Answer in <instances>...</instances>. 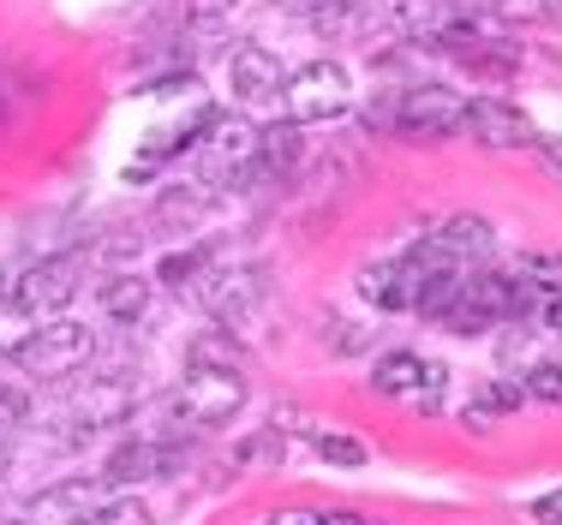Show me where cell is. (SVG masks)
Here are the masks:
<instances>
[{"instance_id": "1", "label": "cell", "mask_w": 562, "mask_h": 525, "mask_svg": "<svg viewBox=\"0 0 562 525\" xmlns=\"http://www.w3.org/2000/svg\"><path fill=\"white\" fill-rule=\"evenodd\" d=\"M532 299H539V287H532L527 275H491V269H479V275H467L461 287H454V299L443 305L437 322L454 334H485V329H497V322H527Z\"/></svg>"}, {"instance_id": "2", "label": "cell", "mask_w": 562, "mask_h": 525, "mask_svg": "<svg viewBox=\"0 0 562 525\" xmlns=\"http://www.w3.org/2000/svg\"><path fill=\"white\" fill-rule=\"evenodd\" d=\"M371 126H390L401 138H454V132L467 126V96L449 84H413V90H395L390 102H371Z\"/></svg>"}, {"instance_id": "3", "label": "cell", "mask_w": 562, "mask_h": 525, "mask_svg": "<svg viewBox=\"0 0 562 525\" xmlns=\"http://www.w3.org/2000/svg\"><path fill=\"white\" fill-rule=\"evenodd\" d=\"M258 144H263V126H251L246 114H210L204 132H198V144H192L198 180H204L210 192L239 185L251 168H258Z\"/></svg>"}, {"instance_id": "4", "label": "cell", "mask_w": 562, "mask_h": 525, "mask_svg": "<svg viewBox=\"0 0 562 525\" xmlns=\"http://www.w3.org/2000/svg\"><path fill=\"white\" fill-rule=\"evenodd\" d=\"M239 407H246V376L234 365H192L168 400V419L186 430H222Z\"/></svg>"}, {"instance_id": "5", "label": "cell", "mask_w": 562, "mask_h": 525, "mask_svg": "<svg viewBox=\"0 0 562 525\" xmlns=\"http://www.w3.org/2000/svg\"><path fill=\"white\" fill-rule=\"evenodd\" d=\"M347 107H353V72L341 60H312L300 72H288V84H281V114L293 126H329Z\"/></svg>"}, {"instance_id": "6", "label": "cell", "mask_w": 562, "mask_h": 525, "mask_svg": "<svg viewBox=\"0 0 562 525\" xmlns=\"http://www.w3.org/2000/svg\"><path fill=\"white\" fill-rule=\"evenodd\" d=\"M97 358V334H90V322L78 317H48L36 322V334L24 341L19 365L36 376V383H66V376H78Z\"/></svg>"}, {"instance_id": "7", "label": "cell", "mask_w": 562, "mask_h": 525, "mask_svg": "<svg viewBox=\"0 0 562 525\" xmlns=\"http://www.w3.org/2000/svg\"><path fill=\"white\" fill-rule=\"evenodd\" d=\"M198 287V305L222 322V329H246L263 305V269L258 263H216L192 281Z\"/></svg>"}, {"instance_id": "8", "label": "cell", "mask_w": 562, "mask_h": 525, "mask_svg": "<svg viewBox=\"0 0 562 525\" xmlns=\"http://www.w3.org/2000/svg\"><path fill=\"white\" fill-rule=\"evenodd\" d=\"M78 287H85V258L66 251V258H43V263L24 269L12 299H19L36 322H48V317H66V305L78 299Z\"/></svg>"}, {"instance_id": "9", "label": "cell", "mask_w": 562, "mask_h": 525, "mask_svg": "<svg viewBox=\"0 0 562 525\" xmlns=\"http://www.w3.org/2000/svg\"><path fill=\"white\" fill-rule=\"evenodd\" d=\"M132 407H138V383H132L126 370H109V376L78 383L60 419L72 424V430H114V424L132 419Z\"/></svg>"}, {"instance_id": "10", "label": "cell", "mask_w": 562, "mask_h": 525, "mask_svg": "<svg viewBox=\"0 0 562 525\" xmlns=\"http://www.w3.org/2000/svg\"><path fill=\"white\" fill-rule=\"evenodd\" d=\"M461 132L479 144V150H527V144H539V126L527 119V107H515L503 96L467 102V126Z\"/></svg>"}, {"instance_id": "11", "label": "cell", "mask_w": 562, "mask_h": 525, "mask_svg": "<svg viewBox=\"0 0 562 525\" xmlns=\"http://www.w3.org/2000/svg\"><path fill=\"white\" fill-rule=\"evenodd\" d=\"M102 483L90 478H66V483H48L31 507H24V525H97L102 514Z\"/></svg>"}, {"instance_id": "12", "label": "cell", "mask_w": 562, "mask_h": 525, "mask_svg": "<svg viewBox=\"0 0 562 525\" xmlns=\"http://www.w3.org/2000/svg\"><path fill=\"white\" fill-rule=\"evenodd\" d=\"M227 84H234L239 102H281V84H288V72H281V60H276L270 48L239 43L234 60H227Z\"/></svg>"}, {"instance_id": "13", "label": "cell", "mask_w": 562, "mask_h": 525, "mask_svg": "<svg viewBox=\"0 0 562 525\" xmlns=\"http://www.w3.org/2000/svg\"><path fill=\"white\" fill-rule=\"evenodd\" d=\"M395 24L413 43H449L467 24V12H461V0H395Z\"/></svg>"}, {"instance_id": "14", "label": "cell", "mask_w": 562, "mask_h": 525, "mask_svg": "<svg viewBox=\"0 0 562 525\" xmlns=\"http://www.w3.org/2000/svg\"><path fill=\"white\" fill-rule=\"evenodd\" d=\"M173 466H180V448H162V442H126V448H114V460H109V483H144V478H168Z\"/></svg>"}, {"instance_id": "15", "label": "cell", "mask_w": 562, "mask_h": 525, "mask_svg": "<svg viewBox=\"0 0 562 525\" xmlns=\"http://www.w3.org/2000/svg\"><path fill=\"white\" fill-rule=\"evenodd\" d=\"M359 293H366L378 311H413V263L390 258V263H371L359 275Z\"/></svg>"}, {"instance_id": "16", "label": "cell", "mask_w": 562, "mask_h": 525, "mask_svg": "<svg viewBox=\"0 0 562 525\" xmlns=\"http://www.w3.org/2000/svg\"><path fill=\"white\" fill-rule=\"evenodd\" d=\"M431 239L449 251L454 263H467V269H473V263H485V258H491V246H497V233H491V221H485V215H449V221L437 227Z\"/></svg>"}, {"instance_id": "17", "label": "cell", "mask_w": 562, "mask_h": 525, "mask_svg": "<svg viewBox=\"0 0 562 525\" xmlns=\"http://www.w3.org/2000/svg\"><path fill=\"white\" fill-rule=\"evenodd\" d=\"M97 305L114 322H144V311H150V281L144 275H109L97 287Z\"/></svg>"}, {"instance_id": "18", "label": "cell", "mask_w": 562, "mask_h": 525, "mask_svg": "<svg viewBox=\"0 0 562 525\" xmlns=\"http://www.w3.org/2000/svg\"><path fill=\"white\" fill-rule=\"evenodd\" d=\"M425 365H431V358H419V353H383L378 370H371V388L390 395V400H413L425 383Z\"/></svg>"}, {"instance_id": "19", "label": "cell", "mask_w": 562, "mask_h": 525, "mask_svg": "<svg viewBox=\"0 0 562 525\" xmlns=\"http://www.w3.org/2000/svg\"><path fill=\"white\" fill-rule=\"evenodd\" d=\"M300 168V126L293 119H276L263 126V144H258V173L263 180H281V173Z\"/></svg>"}, {"instance_id": "20", "label": "cell", "mask_w": 562, "mask_h": 525, "mask_svg": "<svg viewBox=\"0 0 562 525\" xmlns=\"http://www.w3.org/2000/svg\"><path fill=\"white\" fill-rule=\"evenodd\" d=\"M31 334H36V317L24 311L12 293H0V358H19Z\"/></svg>"}, {"instance_id": "21", "label": "cell", "mask_w": 562, "mask_h": 525, "mask_svg": "<svg viewBox=\"0 0 562 525\" xmlns=\"http://www.w3.org/2000/svg\"><path fill=\"white\" fill-rule=\"evenodd\" d=\"M371 7H378V0H312V24L329 36V31H347V24H353L359 12H371Z\"/></svg>"}, {"instance_id": "22", "label": "cell", "mask_w": 562, "mask_h": 525, "mask_svg": "<svg viewBox=\"0 0 562 525\" xmlns=\"http://www.w3.org/2000/svg\"><path fill=\"white\" fill-rule=\"evenodd\" d=\"M234 12H239V0H186V19H192V31H204V36L227 31Z\"/></svg>"}, {"instance_id": "23", "label": "cell", "mask_w": 562, "mask_h": 525, "mask_svg": "<svg viewBox=\"0 0 562 525\" xmlns=\"http://www.w3.org/2000/svg\"><path fill=\"white\" fill-rule=\"evenodd\" d=\"M527 395H532V400H544V407H562V365L539 358V365L527 370Z\"/></svg>"}, {"instance_id": "24", "label": "cell", "mask_w": 562, "mask_h": 525, "mask_svg": "<svg viewBox=\"0 0 562 525\" xmlns=\"http://www.w3.org/2000/svg\"><path fill=\"white\" fill-rule=\"evenodd\" d=\"M527 400V383H485L479 388V412H515ZM473 412V407H467Z\"/></svg>"}, {"instance_id": "25", "label": "cell", "mask_w": 562, "mask_h": 525, "mask_svg": "<svg viewBox=\"0 0 562 525\" xmlns=\"http://www.w3.org/2000/svg\"><path fill=\"white\" fill-rule=\"evenodd\" d=\"M24 419H31V395H24L19 383H0V436H7V430H19Z\"/></svg>"}, {"instance_id": "26", "label": "cell", "mask_w": 562, "mask_h": 525, "mask_svg": "<svg viewBox=\"0 0 562 525\" xmlns=\"http://www.w3.org/2000/svg\"><path fill=\"white\" fill-rule=\"evenodd\" d=\"M443 383H449V370L431 358V365H425V383H419V395H413V407H419V412H437V407H443Z\"/></svg>"}, {"instance_id": "27", "label": "cell", "mask_w": 562, "mask_h": 525, "mask_svg": "<svg viewBox=\"0 0 562 525\" xmlns=\"http://www.w3.org/2000/svg\"><path fill=\"white\" fill-rule=\"evenodd\" d=\"M317 454H324V460H336V466H366V448H359V442H347V436H336V430H329V436H317Z\"/></svg>"}, {"instance_id": "28", "label": "cell", "mask_w": 562, "mask_h": 525, "mask_svg": "<svg viewBox=\"0 0 562 525\" xmlns=\"http://www.w3.org/2000/svg\"><path fill=\"white\" fill-rule=\"evenodd\" d=\"M532 317H539L551 334H562V287H539V299H532Z\"/></svg>"}, {"instance_id": "29", "label": "cell", "mask_w": 562, "mask_h": 525, "mask_svg": "<svg viewBox=\"0 0 562 525\" xmlns=\"http://www.w3.org/2000/svg\"><path fill=\"white\" fill-rule=\"evenodd\" d=\"M532 520H539V525H562V483H557V490H544L539 502H532Z\"/></svg>"}, {"instance_id": "30", "label": "cell", "mask_w": 562, "mask_h": 525, "mask_svg": "<svg viewBox=\"0 0 562 525\" xmlns=\"http://www.w3.org/2000/svg\"><path fill=\"white\" fill-rule=\"evenodd\" d=\"M97 525H144V507H102V514H97Z\"/></svg>"}, {"instance_id": "31", "label": "cell", "mask_w": 562, "mask_h": 525, "mask_svg": "<svg viewBox=\"0 0 562 525\" xmlns=\"http://www.w3.org/2000/svg\"><path fill=\"white\" fill-rule=\"evenodd\" d=\"M270 525H317V514H305V507H281V514H270Z\"/></svg>"}, {"instance_id": "32", "label": "cell", "mask_w": 562, "mask_h": 525, "mask_svg": "<svg viewBox=\"0 0 562 525\" xmlns=\"http://www.w3.org/2000/svg\"><path fill=\"white\" fill-rule=\"evenodd\" d=\"M539 150H544V156H551V168L562 173V138H539Z\"/></svg>"}, {"instance_id": "33", "label": "cell", "mask_w": 562, "mask_h": 525, "mask_svg": "<svg viewBox=\"0 0 562 525\" xmlns=\"http://www.w3.org/2000/svg\"><path fill=\"white\" fill-rule=\"evenodd\" d=\"M317 525H366V520H359V514H341V507H336V514H317Z\"/></svg>"}, {"instance_id": "34", "label": "cell", "mask_w": 562, "mask_h": 525, "mask_svg": "<svg viewBox=\"0 0 562 525\" xmlns=\"http://www.w3.org/2000/svg\"><path fill=\"white\" fill-rule=\"evenodd\" d=\"M0 472H7V442H0Z\"/></svg>"}]
</instances>
